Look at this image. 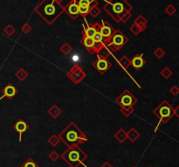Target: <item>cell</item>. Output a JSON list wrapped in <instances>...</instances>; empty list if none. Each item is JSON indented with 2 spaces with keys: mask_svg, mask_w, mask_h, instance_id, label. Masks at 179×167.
I'll list each match as a JSON object with an SVG mask.
<instances>
[{
  "mask_svg": "<svg viewBox=\"0 0 179 167\" xmlns=\"http://www.w3.org/2000/svg\"><path fill=\"white\" fill-rule=\"evenodd\" d=\"M153 54H154V56L156 57V58H157V59H162L164 55H165V51L162 48V47H157L155 51L153 52Z\"/></svg>",
  "mask_w": 179,
  "mask_h": 167,
  "instance_id": "cell-31",
  "label": "cell"
},
{
  "mask_svg": "<svg viewBox=\"0 0 179 167\" xmlns=\"http://www.w3.org/2000/svg\"><path fill=\"white\" fill-rule=\"evenodd\" d=\"M170 94H171L172 95L177 96L178 94H179V89H178V87H177L176 85H174V86H172V88H170Z\"/></svg>",
  "mask_w": 179,
  "mask_h": 167,
  "instance_id": "cell-39",
  "label": "cell"
},
{
  "mask_svg": "<svg viewBox=\"0 0 179 167\" xmlns=\"http://www.w3.org/2000/svg\"><path fill=\"white\" fill-rule=\"evenodd\" d=\"M129 31L133 33V34H134L135 36L139 35V33H140V32H141V29L139 28V26H138V25H135V24H134V23H133V25L129 27Z\"/></svg>",
  "mask_w": 179,
  "mask_h": 167,
  "instance_id": "cell-35",
  "label": "cell"
},
{
  "mask_svg": "<svg viewBox=\"0 0 179 167\" xmlns=\"http://www.w3.org/2000/svg\"><path fill=\"white\" fill-rule=\"evenodd\" d=\"M140 133L134 128H130L129 131H127V139H129L131 143H135L139 137H140Z\"/></svg>",
  "mask_w": 179,
  "mask_h": 167,
  "instance_id": "cell-18",
  "label": "cell"
},
{
  "mask_svg": "<svg viewBox=\"0 0 179 167\" xmlns=\"http://www.w3.org/2000/svg\"><path fill=\"white\" fill-rule=\"evenodd\" d=\"M4 32L5 34L8 37H11L14 33L16 32V28L11 25H7L5 28H4Z\"/></svg>",
  "mask_w": 179,
  "mask_h": 167,
  "instance_id": "cell-27",
  "label": "cell"
},
{
  "mask_svg": "<svg viewBox=\"0 0 179 167\" xmlns=\"http://www.w3.org/2000/svg\"><path fill=\"white\" fill-rule=\"evenodd\" d=\"M58 137L68 148L80 144H82L87 141L86 135L74 122L69 123L67 126L59 133Z\"/></svg>",
  "mask_w": 179,
  "mask_h": 167,
  "instance_id": "cell-2",
  "label": "cell"
},
{
  "mask_svg": "<svg viewBox=\"0 0 179 167\" xmlns=\"http://www.w3.org/2000/svg\"><path fill=\"white\" fill-rule=\"evenodd\" d=\"M60 142V139L59 138L58 135H52L49 138H48V143L52 146V147H56Z\"/></svg>",
  "mask_w": 179,
  "mask_h": 167,
  "instance_id": "cell-29",
  "label": "cell"
},
{
  "mask_svg": "<svg viewBox=\"0 0 179 167\" xmlns=\"http://www.w3.org/2000/svg\"><path fill=\"white\" fill-rule=\"evenodd\" d=\"M55 1H56V2H57L58 4H60V5H61V3H62V2L64 1V0H55Z\"/></svg>",
  "mask_w": 179,
  "mask_h": 167,
  "instance_id": "cell-42",
  "label": "cell"
},
{
  "mask_svg": "<svg viewBox=\"0 0 179 167\" xmlns=\"http://www.w3.org/2000/svg\"><path fill=\"white\" fill-rule=\"evenodd\" d=\"M20 167H40V165L36 163L32 158H29L21 164Z\"/></svg>",
  "mask_w": 179,
  "mask_h": 167,
  "instance_id": "cell-28",
  "label": "cell"
},
{
  "mask_svg": "<svg viewBox=\"0 0 179 167\" xmlns=\"http://www.w3.org/2000/svg\"><path fill=\"white\" fill-rule=\"evenodd\" d=\"M2 95L0 96V101L2 99H4L5 97H7L9 100H11L17 93V89L12 85L11 83H8V84L2 89Z\"/></svg>",
  "mask_w": 179,
  "mask_h": 167,
  "instance_id": "cell-13",
  "label": "cell"
},
{
  "mask_svg": "<svg viewBox=\"0 0 179 167\" xmlns=\"http://www.w3.org/2000/svg\"><path fill=\"white\" fill-rule=\"evenodd\" d=\"M131 66H133L136 70H140L143 66L146 64V60L143 58L142 54H135L131 60Z\"/></svg>",
  "mask_w": 179,
  "mask_h": 167,
  "instance_id": "cell-14",
  "label": "cell"
},
{
  "mask_svg": "<svg viewBox=\"0 0 179 167\" xmlns=\"http://www.w3.org/2000/svg\"><path fill=\"white\" fill-rule=\"evenodd\" d=\"M101 27L100 32H101V34L102 35V38H103L102 42H103L104 45H107V43L109 42L111 37L113 36L115 29L109 23H107L105 20H101Z\"/></svg>",
  "mask_w": 179,
  "mask_h": 167,
  "instance_id": "cell-9",
  "label": "cell"
},
{
  "mask_svg": "<svg viewBox=\"0 0 179 167\" xmlns=\"http://www.w3.org/2000/svg\"><path fill=\"white\" fill-rule=\"evenodd\" d=\"M150 167H152V166H150Z\"/></svg>",
  "mask_w": 179,
  "mask_h": 167,
  "instance_id": "cell-44",
  "label": "cell"
},
{
  "mask_svg": "<svg viewBox=\"0 0 179 167\" xmlns=\"http://www.w3.org/2000/svg\"><path fill=\"white\" fill-rule=\"evenodd\" d=\"M97 54V58H100V59H107L110 54H111V52L109 50V48H107L106 46H104L100 51Z\"/></svg>",
  "mask_w": 179,
  "mask_h": 167,
  "instance_id": "cell-21",
  "label": "cell"
},
{
  "mask_svg": "<svg viewBox=\"0 0 179 167\" xmlns=\"http://www.w3.org/2000/svg\"><path fill=\"white\" fill-rule=\"evenodd\" d=\"M48 158H50V160H52V162H56L60 158V155L56 152V151H52L50 152V154L48 155Z\"/></svg>",
  "mask_w": 179,
  "mask_h": 167,
  "instance_id": "cell-34",
  "label": "cell"
},
{
  "mask_svg": "<svg viewBox=\"0 0 179 167\" xmlns=\"http://www.w3.org/2000/svg\"><path fill=\"white\" fill-rule=\"evenodd\" d=\"M80 43L85 46L86 52L89 54H95L94 53V50H93V46H94V44H95V40H93V38H91V37H86L85 35H82V38L80 40Z\"/></svg>",
  "mask_w": 179,
  "mask_h": 167,
  "instance_id": "cell-15",
  "label": "cell"
},
{
  "mask_svg": "<svg viewBox=\"0 0 179 167\" xmlns=\"http://www.w3.org/2000/svg\"><path fill=\"white\" fill-rule=\"evenodd\" d=\"M129 42V39L126 37V35L123 32H121L120 30H115L113 36L111 37L109 42L107 45H105L110 52L114 53L121 49L123 46H125Z\"/></svg>",
  "mask_w": 179,
  "mask_h": 167,
  "instance_id": "cell-6",
  "label": "cell"
},
{
  "mask_svg": "<svg viewBox=\"0 0 179 167\" xmlns=\"http://www.w3.org/2000/svg\"><path fill=\"white\" fill-rule=\"evenodd\" d=\"M34 11L47 25H51L64 13V6L55 0H42L34 8Z\"/></svg>",
  "mask_w": 179,
  "mask_h": 167,
  "instance_id": "cell-1",
  "label": "cell"
},
{
  "mask_svg": "<svg viewBox=\"0 0 179 167\" xmlns=\"http://www.w3.org/2000/svg\"><path fill=\"white\" fill-rule=\"evenodd\" d=\"M118 63L119 65L121 66V68L124 69V70H127L129 66H131V62H130V60L126 56V55H124L122 56L121 59L118 60Z\"/></svg>",
  "mask_w": 179,
  "mask_h": 167,
  "instance_id": "cell-20",
  "label": "cell"
},
{
  "mask_svg": "<svg viewBox=\"0 0 179 167\" xmlns=\"http://www.w3.org/2000/svg\"><path fill=\"white\" fill-rule=\"evenodd\" d=\"M105 45L103 44L102 41H99V42H95L94 44V46H93V50H94V53H98L100 50Z\"/></svg>",
  "mask_w": 179,
  "mask_h": 167,
  "instance_id": "cell-36",
  "label": "cell"
},
{
  "mask_svg": "<svg viewBox=\"0 0 179 167\" xmlns=\"http://www.w3.org/2000/svg\"><path fill=\"white\" fill-rule=\"evenodd\" d=\"M160 74H161V75H162L164 79L168 80L173 74V72H172V70L170 68H168V66H165V68L163 70H161Z\"/></svg>",
  "mask_w": 179,
  "mask_h": 167,
  "instance_id": "cell-30",
  "label": "cell"
},
{
  "mask_svg": "<svg viewBox=\"0 0 179 167\" xmlns=\"http://www.w3.org/2000/svg\"><path fill=\"white\" fill-rule=\"evenodd\" d=\"M60 158L70 167H79L80 164L86 167L84 161L87 158V154L82 151L79 145H74L67 148L60 155Z\"/></svg>",
  "mask_w": 179,
  "mask_h": 167,
  "instance_id": "cell-5",
  "label": "cell"
},
{
  "mask_svg": "<svg viewBox=\"0 0 179 167\" xmlns=\"http://www.w3.org/2000/svg\"><path fill=\"white\" fill-rule=\"evenodd\" d=\"M93 40H95V42H99V41H102V40H103L102 35L101 34V32H95V34L93 36Z\"/></svg>",
  "mask_w": 179,
  "mask_h": 167,
  "instance_id": "cell-40",
  "label": "cell"
},
{
  "mask_svg": "<svg viewBox=\"0 0 179 167\" xmlns=\"http://www.w3.org/2000/svg\"><path fill=\"white\" fill-rule=\"evenodd\" d=\"M66 76L73 81L74 85H78L86 77V74L79 64H74L66 73Z\"/></svg>",
  "mask_w": 179,
  "mask_h": 167,
  "instance_id": "cell-8",
  "label": "cell"
},
{
  "mask_svg": "<svg viewBox=\"0 0 179 167\" xmlns=\"http://www.w3.org/2000/svg\"><path fill=\"white\" fill-rule=\"evenodd\" d=\"M78 5H86L89 7H94L98 5V1L97 0H76Z\"/></svg>",
  "mask_w": 179,
  "mask_h": 167,
  "instance_id": "cell-22",
  "label": "cell"
},
{
  "mask_svg": "<svg viewBox=\"0 0 179 167\" xmlns=\"http://www.w3.org/2000/svg\"><path fill=\"white\" fill-rule=\"evenodd\" d=\"M131 16H132V14H131V11H128V12H126L125 14H123L122 15V17L121 18V19H120V22H121V23H126L130 18H131Z\"/></svg>",
  "mask_w": 179,
  "mask_h": 167,
  "instance_id": "cell-37",
  "label": "cell"
},
{
  "mask_svg": "<svg viewBox=\"0 0 179 167\" xmlns=\"http://www.w3.org/2000/svg\"><path fill=\"white\" fill-rule=\"evenodd\" d=\"M64 12H66L70 18L73 19H76L79 15V5L76 0H71V1L64 6Z\"/></svg>",
  "mask_w": 179,
  "mask_h": 167,
  "instance_id": "cell-11",
  "label": "cell"
},
{
  "mask_svg": "<svg viewBox=\"0 0 179 167\" xmlns=\"http://www.w3.org/2000/svg\"><path fill=\"white\" fill-rule=\"evenodd\" d=\"M47 113L52 116L53 119H57L59 116L62 114V110L56 104H53L50 107Z\"/></svg>",
  "mask_w": 179,
  "mask_h": 167,
  "instance_id": "cell-19",
  "label": "cell"
},
{
  "mask_svg": "<svg viewBox=\"0 0 179 167\" xmlns=\"http://www.w3.org/2000/svg\"><path fill=\"white\" fill-rule=\"evenodd\" d=\"M32 30V26L28 24V23H25L22 26H21V31L24 32V33H29Z\"/></svg>",
  "mask_w": 179,
  "mask_h": 167,
  "instance_id": "cell-38",
  "label": "cell"
},
{
  "mask_svg": "<svg viewBox=\"0 0 179 167\" xmlns=\"http://www.w3.org/2000/svg\"><path fill=\"white\" fill-rule=\"evenodd\" d=\"M115 103L120 107H134V105L138 103V99L129 89H124L115 99Z\"/></svg>",
  "mask_w": 179,
  "mask_h": 167,
  "instance_id": "cell-7",
  "label": "cell"
},
{
  "mask_svg": "<svg viewBox=\"0 0 179 167\" xmlns=\"http://www.w3.org/2000/svg\"><path fill=\"white\" fill-rule=\"evenodd\" d=\"M105 1L106 4L103 6V10L117 23L120 22L123 14L133 10V6L127 0H105Z\"/></svg>",
  "mask_w": 179,
  "mask_h": 167,
  "instance_id": "cell-3",
  "label": "cell"
},
{
  "mask_svg": "<svg viewBox=\"0 0 179 167\" xmlns=\"http://www.w3.org/2000/svg\"><path fill=\"white\" fill-rule=\"evenodd\" d=\"M120 110H121V113L124 116H126V117H129V116H130L134 113V111H135L134 107H121Z\"/></svg>",
  "mask_w": 179,
  "mask_h": 167,
  "instance_id": "cell-24",
  "label": "cell"
},
{
  "mask_svg": "<svg viewBox=\"0 0 179 167\" xmlns=\"http://www.w3.org/2000/svg\"><path fill=\"white\" fill-rule=\"evenodd\" d=\"M89 10L90 7L86 5H79V15L86 19V17L89 15Z\"/></svg>",
  "mask_w": 179,
  "mask_h": 167,
  "instance_id": "cell-25",
  "label": "cell"
},
{
  "mask_svg": "<svg viewBox=\"0 0 179 167\" xmlns=\"http://www.w3.org/2000/svg\"><path fill=\"white\" fill-rule=\"evenodd\" d=\"M131 167H136V166H135V165H133V166H131Z\"/></svg>",
  "mask_w": 179,
  "mask_h": 167,
  "instance_id": "cell-43",
  "label": "cell"
},
{
  "mask_svg": "<svg viewBox=\"0 0 179 167\" xmlns=\"http://www.w3.org/2000/svg\"><path fill=\"white\" fill-rule=\"evenodd\" d=\"M179 106H176V108H173L167 100H164L154 110L153 114L159 118V122L156 124V128L155 129V132L157 130L161 123H167L173 116L179 117L178 113Z\"/></svg>",
  "mask_w": 179,
  "mask_h": 167,
  "instance_id": "cell-4",
  "label": "cell"
},
{
  "mask_svg": "<svg viewBox=\"0 0 179 167\" xmlns=\"http://www.w3.org/2000/svg\"><path fill=\"white\" fill-rule=\"evenodd\" d=\"M101 9L97 6H94V7H91L90 10H89V14H90L93 18H97V17L101 14Z\"/></svg>",
  "mask_w": 179,
  "mask_h": 167,
  "instance_id": "cell-32",
  "label": "cell"
},
{
  "mask_svg": "<svg viewBox=\"0 0 179 167\" xmlns=\"http://www.w3.org/2000/svg\"><path fill=\"white\" fill-rule=\"evenodd\" d=\"M134 24H135L136 25H138L139 28L141 29V31L143 32V31H144V30L147 28L148 20H147V19H145L142 15H139V16L137 17V18L135 19Z\"/></svg>",
  "mask_w": 179,
  "mask_h": 167,
  "instance_id": "cell-16",
  "label": "cell"
},
{
  "mask_svg": "<svg viewBox=\"0 0 179 167\" xmlns=\"http://www.w3.org/2000/svg\"><path fill=\"white\" fill-rule=\"evenodd\" d=\"M60 50L65 54V55H68L72 51H73V47H72L67 42H65L60 47Z\"/></svg>",
  "mask_w": 179,
  "mask_h": 167,
  "instance_id": "cell-26",
  "label": "cell"
},
{
  "mask_svg": "<svg viewBox=\"0 0 179 167\" xmlns=\"http://www.w3.org/2000/svg\"><path fill=\"white\" fill-rule=\"evenodd\" d=\"M13 129L19 133V141L21 142L22 141V135L24 134V133L25 131L28 130L29 129V125L28 123L23 120V119H19V121H17L14 125H13Z\"/></svg>",
  "mask_w": 179,
  "mask_h": 167,
  "instance_id": "cell-12",
  "label": "cell"
},
{
  "mask_svg": "<svg viewBox=\"0 0 179 167\" xmlns=\"http://www.w3.org/2000/svg\"><path fill=\"white\" fill-rule=\"evenodd\" d=\"M164 11L169 15V16H173L176 12V8L173 5H169L167 7H165Z\"/></svg>",
  "mask_w": 179,
  "mask_h": 167,
  "instance_id": "cell-33",
  "label": "cell"
},
{
  "mask_svg": "<svg viewBox=\"0 0 179 167\" xmlns=\"http://www.w3.org/2000/svg\"><path fill=\"white\" fill-rule=\"evenodd\" d=\"M100 167H114L109 162H107V161H106V162H104L103 163V164L102 165H101Z\"/></svg>",
  "mask_w": 179,
  "mask_h": 167,
  "instance_id": "cell-41",
  "label": "cell"
},
{
  "mask_svg": "<svg viewBox=\"0 0 179 167\" xmlns=\"http://www.w3.org/2000/svg\"><path fill=\"white\" fill-rule=\"evenodd\" d=\"M93 68H95L101 74H104L107 70H109L112 66V63L107 59L97 58L92 64Z\"/></svg>",
  "mask_w": 179,
  "mask_h": 167,
  "instance_id": "cell-10",
  "label": "cell"
},
{
  "mask_svg": "<svg viewBox=\"0 0 179 167\" xmlns=\"http://www.w3.org/2000/svg\"><path fill=\"white\" fill-rule=\"evenodd\" d=\"M114 137L119 143L123 144L125 141L127 140V131H125L124 129L121 128L116 131V133H115Z\"/></svg>",
  "mask_w": 179,
  "mask_h": 167,
  "instance_id": "cell-17",
  "label": "cell"
},
{
  "mask_svg": "<svg viewBox=\"0 0 179 167\" xmlns=\"http://www.w3.org/2000/svg\"><path fill=\"white\" fill-rule=\"evenodd\" d=\"M15 77L19 80V81H24L28 77V73L24 68H19L15 73Z\"/></svg>",
  "mask_w": 179,
  "mask_h": 167,
  "instance_id": "cell-23",
  "label": "cell"
}]
</instances>
